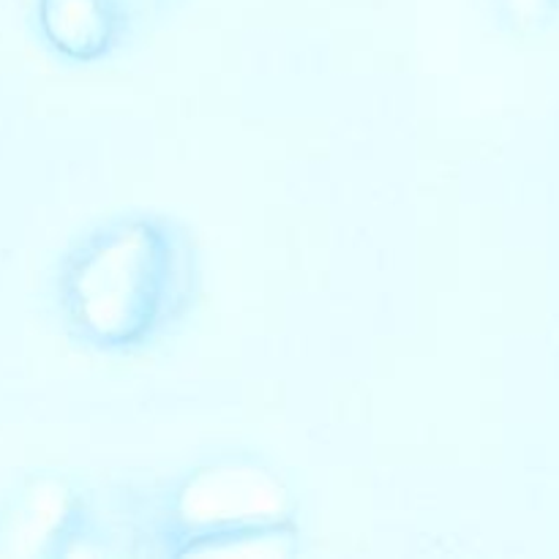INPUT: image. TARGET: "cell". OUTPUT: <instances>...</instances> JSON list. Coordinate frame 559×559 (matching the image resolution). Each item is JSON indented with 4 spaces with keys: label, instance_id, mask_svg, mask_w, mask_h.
<instances>
[{
    "label": "cell",
    "instance_id": "cell-2",
    "mask_svg": "<svg viewBox=\"0 0 559 559\" xmlns=\"http://www.w3.org/2000/svg\"><path fill=\"white\" fill-rule=\"evenodd\" d=\"M129 0H38L47 41L71 60H98L129 33Z\"/></svg>",
    "mask_w": 559,
    "mask_h": 559
},
{
    "label": "cell",
    "instance_id": "cell-1",
    "mask_svg": "<svg viewBox=\"0 0 559 559\" xmlns=\"http://www.w3.org/2000/svg\"><path fill=\"white\" fill-rule=\"evenodd\" d=\"M66 325L87 347L145 344L186 314L197 293L189 233L156 213H129L93 229L60 273Z\"/></svg>",
    "mask_w": 559,
    "mask_h": 559
}]
</instances>
